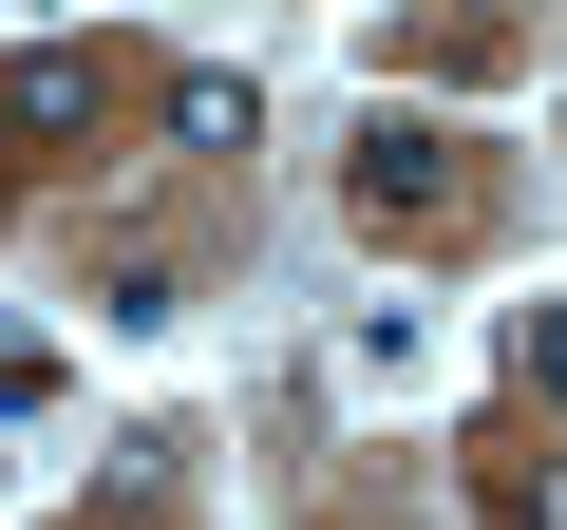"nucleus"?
<instances>
[{"instance_id":"2","label":"nucleus","mask_w":567,"mask_h":530,"mask_svg":"<svg viewBox=\"0 0 567 530\" xmlns=\"http://www.w3.org/2000/svg\"><path fill=\"white\" fill-rule=\"evenodd\" d=\"M0 133H39V152H58V133H95V58H76V39L0 58Z\"/></svg>"},{"instance_id":"6","label":"nucleus","mask_w":567,"mask_h":530,"mask_svg":"<svg viewBox=\"0 0 567 530\" xmlns=\"http://www.w3.org/2000/svg\"><path fill=\"white\" fill-rule=\"evenodd\" d=\"M511 530H567V455H529V473H511Z\"/></svg>"},{"instance_id":"1","label":"nucleus","mask_w":567,"mask_h":530,"mask_svg":"<svg viewBox=\"0 0 567 530\" xmlns=\"http://www.w3.org/2000/svg\"><path fill=\"white\" fill-rule=\"evenodd\" d=\"M341 208H360V227H454V208H473V152H454L435 114H360V152H341Z\"/></svg>"},{"instance_id":"5","label":"nucleus","mask_w":567,"mask_h":530,"mask_svg":"<svg viewBox=\"0 0 567 530\" xmlns=\"http://www.w3.org/2000/svg\"><path fill=\"white\" fill-rule=\"evenodd\" d=\"M511 379H529V398H567V304H511Z\"/></svg>"},{"instance_id":"4","label":"nucleus","mask_w":567,"mask_h":530,"mask_svg":"<svg viewBox=\"0 0 567 530\" xmlns=\"http://www.w3.org/2000/svg\"><path fill=\"white\" fill-rule=\"evenodd\" d=\"M171 152H246V77H171Z\"/></svg>"},{"instance_id":"3","label":"nucleus","mask_w":567,"mask_h":530,"mask_svg":"<svg viewBox=\"0 0 567 530\" xmlns=\"http://www.w3.org/2000/svg\"><path fill=\"white\" fill-rule=\"evenodd\" d=\"M171 304H189L171 246H114V265H95V323H171Z\"/></svg>"}]
</instances>
